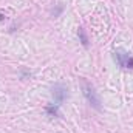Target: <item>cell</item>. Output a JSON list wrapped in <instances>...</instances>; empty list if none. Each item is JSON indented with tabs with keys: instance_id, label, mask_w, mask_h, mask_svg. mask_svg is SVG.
<instances>
[{
	"instance_id": "5",
	"label": "cell",
	"mask_w": 133,
	"mask_h": 133,
	"mask_svg": "<svg viewBox=\"0 0 133 133\" xmlns=\"http://www.w3.org/2000/svg\"><path fill=\"white\" fill-rule=\"evenodd\" d=\"M77 36H79V39H81V43H82L85 48H88V37H87L85 31H84V28H79V30H77Z\"/></svg>"
},
{
	"instance_id": "4",
	"label": "cell",
	"mask_w": 133,
	"mask_h": 133,
	"mask_svg": "<svg viewBox=\"0 0 133 133\" xmlns=\"http://www.w3.org/2000/svg\"><path fill=\"white\" fill-rule=\"evenodd\" d=\"M45 111H46V115L50 116V118H57L59 116V105L54 102V104H48L46 107H45Z\"/></svg>"
},
{
	"instance_id": "1",
	"label": "cell",
	"mask_w": 133,
	"mask_h": 133,
	"mask_svg": "<svg viewBox=\"0 0 133 133\" xmlns=\"http://www.w3.org/2000/svg\"><path fill=\"white\" fill-rule=\"evenodd\" d=\"M82 93H84L85 99L88 101V104H90L93 108L99 110V108H101V98H99V95H98V91L95 90V87H93V85H90V84L84 82V84H82Z\"/></svg>"
},
{
	"instance_id": "3",
	"label": "cell",
	"mask_w": 133,
	"mask_h": 133,
	"mask_svg": "<svg viewBox=\"0 0 133 133\" xmlns=\"http://www.w3.org/2000/svg\"><path fill=\"white\" fill-rule=\"evenodd\" d=\"M115 59L118 61V64L122 68H133V56H130L125 51H116L115 53Z\"/></svg>"
},
{
	"instance_id": "6",
	"label": "cell",
	"mask_w": 133,
	"mask_h": 133,
	"mask_svg": "<svg viewBox=\"0 0 133 133\" xmlns=\"http://www.w3.org/2000/svg\"><path fill=\"white\" fill-rule=\"evenodd\" d=\"M2 20H5V17H3V14L0 12V22H2Z\"/></svg>"
},
{
	"instance_id": "2",
	"label": "cell",
	"mask_w": 133,
	"mask_h": 133,
	"mask_svg": "<svg viewBox=\"0 0 133 133\" xmlns=\"http://www.w3.org/2000/svg\"><path fill=\"white\" fill-rule=\"evenodd\" d=\"M53 98H54V102L57 105H61L68 98V88L65 85H62V84H56L53 87Z\"/></svg>"
}]
</instances>
